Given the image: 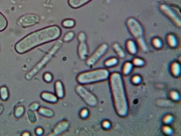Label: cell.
<instances>
[{
  "label": "cell",
  "mask_w": 181,
  "mask_h": 136,
  "mask_svg": "<svg viewBox=\"0 0 181 136\" xmlns=\"http://www.w3.org/2000/svg\"><path fill=\"white\" fill-rule=\"evenodd\" d=\"M61 33L59 26L46 27L30 33L18 42L15 45V50L19 53H26L38 46L59 39Z\"/></svg>",
  "instance_id": "6da1fadb"
},
{
  "label": "cell",
  "mask_w": 181,
  "mask_h": 136,
  "mask_svg": "<svg viewBox=\"0 0 181 136\" xmlns=\"http://www.w3.org/2000/svg\"><path fill=\"white\" fill-rule=\"evenodd\" d=\"M110 84L116 110L118 114L124 116L128 111V105L121 76L113 73L110 76Z\"/></svg>",
  "instance_id": "7a4b0ae2"
},
{
  "label": "cell",
  "mask_w": 181,
  "mask_h": 136,
  "mask_svg": "<svg viewBox=\"0 0 181 136\" xmlns=\"http://www.w3.org/2000/svg\"><path fill=\"white\" fill-rule=\"evenodd\" d=\"M109 76V73L106 69H96L79 73L77 80L78 83L84 85L104 81L108 79Z\"/></svg>",
  "instance_id": "3957f363"
},
{
  "label": "cell",
  "mask_w": 181,
  "mask_h": 136,
  "mask_svg": "<svg viewBox=\"0 0 181 136\" xmlns=\"http://www.w3.org/2000/svg\"><path fill=\"white\" fill-rule=\"evenodd\" d=\"M62 42L60 41L57 42L54 46L51 49L50 52L47 54L42 59L41 61L35 67L29 72L27 75V79H30L37 73L43 68V67L50 61L55 53L59 50L60 47L62 46Z\"/></svg>",
  "instance_id": "277c9868"
},
{
  "label": "cell",
  "mask_w": 181,
  "mask_h": 136,
  "mask_svg": "<svg viewBox=\"0 0 181 136\" xmlns=\"http://www.w3.org/2000/svg\"><path fill=\"white\" fill-rule=\"evenodd\" d=\"M75 90L78 94L88 105L91 107L97 105L98 101L96 97L82 85L78 86L76 87Z\"/></svg>",
  "instance_id": "5b68a950"
},
{
  "label": "cell",
  "mask_w": 181,
  "mask_h": 136,
  "mask_svg": "<svg viewBox=\"0 0 181 136\" xmlns=\"http://www.w3.org/2000/svg\"><path fill=\"white\" fill-rule=\"evenodd\" d=\"M127 25L132 34L136 39H138L140 44L144 43L142 37L143 32L142 26L138 22L133 19H129L127 22Z\"/></svg>",
  "instance_id": "8992f818"
},
{
  "label": "cell",
  "mask_w": 181,
  "mask_h": 136,
  "mask_svg": "<svg viewBox=\"0 0 181 136\" xmlns=\"http://www.w3.org/2000/svg\"><path fill=\"white\" fill-rule=\"evenodd\" d=\"M108 46L106 44L100 46L87 59L86 64L89 66H92L97 63L106 53Z\"/></svg>",
  "instance_id": "52a82bcc"
},
{
  "label": "cell",
  "mask_w": 181,
  "mask_h": 136,
  "mask_svg": "<svg viewBox=\"0 0 181 136\" xmlns=\"http://www.w3.org/2000/svg\"><path fill=\"white\" fill-rule=\"evenodd\" d=\"M40 17L36 14H27L23 16L18 20L17 24L19 26L25 28L35 25L39 23Z\"/></svg>",
  "instance_id": "ba28073f"
},
{
  "label": "cell",
  "mask_w": 181,
  "mask_h": 136,
  "mask_svg": "<svg viewBox=\"0 0 181 136\" xmlns=\"http://www.w3.org/2000/svg\"><path fill=\"white\" fill-rule=\"evenodd\" d=\"M79 44L78 46V54L80 59L85 60L89 54V48L86 41H79Z\"/></svg>",
  "instance_id": "9c48e42d"
},
{
  "label": "cell",
  "mask_w": 181,
  "mask_h": 136,
  "mask_svg": "<svg viewBox=\"0 0 181 136\" xmlns=\"http://www.w3.org/2000/svg\"><path fill=\"white\" fill-rule=\"evenodd\" d=\"M163 12L165 13L167 16L168 17L172 20L178 26H180L181 21L176 16L175 13L173 12L170 9L168 8H167L164 6L161 9Z\"/></svg>",
  "instance_id": "30bf717a"
},
{
  "label": "cell",
  "mask_w": 181,
  "mask_h": 136,
  "mask_svg": "<svg viewBox=\"0 0 181 136\" xmlns=\"http://www.w3.org/2000/svg\"><path fill=\"white\" fill-rule=\"evenodd\" d=\"M41 97L44 101L52 104L56 103L59 99L56 94L46 91L41 94Z\"/></svg>",
  "instance_id": "8fae6325"
},
{
  "label": "cell",
  "mask_w": 181,
  "mask_h": 136,
  "mask_svg": "<svg viewBox=\"0 0 181 136\" xmlns=\"http://www.w3.org/2000/svg\"><path fill=\"white\" fill-rule=\"evenodd\" d=\"M69 126L68 123L66 121H63L59 123L55 127L54 129L51 133V135H56L60 134L64 132L68 128Z\"/></svg>",
  "instance_id": "7c38bea8"
},
{
  "label": "cell",
  "mask_w": 181,
  "mask_h": 136,
  "mask_svg": "<svg viewBox=\"0 0 181 136\" xmlns=\"http://www.w3.org/2000/svg\"><path fill=\"white\" fill-rule=\"evenodd\" d=\"M56 95L58 98L62 99L64 97V89L63 83L60 81H57L55 84Z\"/></svg>",
  "instance_id": "4fadbf2b"
},
{
  "label": "cell",
  "mask_w": 181,
  "mask_h": 136,
  "mask_svg": "<svg viewBox=\"0 0 181 136\" xmlns=\"http://www.w3.org/2000/svg\"><path fill=\"white\" fill-rule=\"evenodd\" d=\"M92 0H68V4L71 8H78L85 5Z\"/></svg>",
  "instance_id": "5bb4252c"
},
{
  "label": "cell",
  "mask_w": 181,
  "mask_h": 136,
  "mask_svg": "<svg viewBox=\"0 0 181 136\" xmlns=\"http://www.w3.org/2000/svg\"><path fill=\"white\" fill-rule=\"evenodd\" d=\"M62 26L66 29H71L74 27L76 22L72 19H67L63 20L62 22Z\"/></svg>",
  "instance_id": "9a60e30c"
},
{
  "label": "cell",
  "mask_w": 181,
  "mask_h": 136,
  "mask_svg": "<svg viewBox=\"0 0 181 136\" xmlns=\"http://www.w3.org/2000/svg\"><path fill=\"white\" fill-rule=\"evenodd\" d=\"M38 112L40 114L46 117H52L54 115V112L52 110L43 107L39 108Z\"/></svg>",
  "instance_id": "2e32d148"
},
{
  "label": "cell",
  "mask_w": 181,
  "mask_h": 136,
  "mask_svg": "<svg viewBox=\"0 0 181 136\" xmlns=\"http://www.w3.org/2000/svg\"><path fill=\"white\" fill-rule=\"evenodd\" d=\"M127 48L129 53L132 54H135L137 52V46L132 40H129L127 42Z\"/></svg>",
  "instance_id": "e0dca14e"
},
{
  "label": "cell",
  "mask_w": 181,
  "mask_h": 136,
  "mask_svg": "<svg viewBox=\"0 0 181 136\" xmlns=\"http://www.w3.org/2000/svg\"><path fill=\"white\" fill-rule=\"evenodd\" d=\"M167 41L169 46L172 48L176 47L177 45V40L176 37L172 35H168L167 38Z\"/></svg>",
  "instance_id": "ac0fdd59"
},
{
  "label": "cell",
  "mask_w": 181,
  "mask_h": 136,
  "mask_svg": "<svg viewBox=\"0 0 181 136\" xmlns=\"http://www.w3.org/2000/svg\"><path fill=\"white\" fill-rule=\"evenodd\" d=\"M75 33L73 31H69L64 35L63 38V41L65 43L70 42L74 39Z\"/></svg>",
  "instance_id": "d6986e66"
},
{
  "label": "cell",
  "mask_w": 181,
  "mask_h": 136,
  "mask_svg": "<svg viewBox=\"0 0 181 136\" xmlns=\"http://www.w3.org/2000/svg\"><path fill=\"white\" fill-rule=\"evenodd\" d=\"M0 97L2 100L6 101L9 97V93L7 88L5 86H2L0 89Z\"/></svg>",
  "instance_id": "ffe728a7"
},
{
  "label": "cell",
  "mask_w": 181,
  "mask_h": 136,
  "mask_svg": "<svg viewBox=\"0 0 181 136\" xmlns=\"http://www.w3.org/2000/svg\"><path fill=\"white\" fill-rule=\"evenodd\" d=\"M7 25L8 22L6 19L0 12V32L5 30Z\"/></svg>",
  "instance_id": "44dd1931"
},
{
  "label": "cell",
  "mask_w": 181,
  "mask_h": 136,
  "mask_svg": "<svg viewBox=\"0 0 181 136\" xmlns=\"http://www.w3.org/2000/svg\"><path fill=\"white\" fill-rule=\"evenodd\" d=\"M172 73L175 76H178L179 75L180 71V65L176 62L174 63L171 66Z\"/></svg>",
  "instance_id": "7402d4cb"
},
{
  "label": "cell",
  "mask_w": 181,
  "mask_h": 136,
  "mask_svg": "<svg viewBox=\"0 0 181 136\" xmlns=\"http://www.w3.org/2000/svg\"><path fill=\"white\" fill-rule=\"evenodd\" d=\"M133 68V64L130 62H127L124 64L123 68V72L124 74H129L131 72Z\"/></svg>",
  "instance_id": "603a6c76"
},
{
  "label": "cell",
  "mask_w": 181,
  "mask_h": 136,
  "mask_svg": "<svg viewBox=\"0 0 181 136\" xmlns=\"http://www.w3.org/2000/svg\"><path fill=\"white\" fill-rule=\"evenodd\" d=\"M118 63V60L115 58H113L107 60L105 62L104 64L107 67H111L115 66Z\"/></svg>",
  "instance_id": "cb8c5ba5"
},
{
  "label": "cell",
  "mask_w": 181,
  "mask_h": 136,
  "mask_svg": "<svg viewBox=\"0 0 181 136\" xmlns=\"http://www.w3.org/2000/svg\"><path fill=\"white\" fill-rule=\"evenodd\" d=\"M113 47L120 57H125V53L118 44H115L114 45Z\"/></svg>",
  "instance_id": "d4e9b609"
},
{
  "label": "cell",
  "mask_w": 181,
  "mask_h": 136,
  "mask_svg": "<svg viewBox=\"0 0 181 136\" xmlns=\"http://www.w3.org/2000/svg\"><path fill=\"white\" fill-rule=\"evenodd\" d=\"M43 79L47 83H50L53 80V76L51 73L46 72L44 75Z\"/></svg>",
  "instance_id": "484cf974"
},
{
  "label": "cell",
  "mask_w": 181,
  "mask_h": 136,
  "mask_svg": "<svg viewBox=\"0 0 181 136\" xmlns=\"http://www.w3.org/2000/svg\"><path fill=\"white\" fill-rule=\"evenodd\" d=\"M153 45L155 48H160L162 46V42L161 40L158 38H155L153 41Z\"/></svg>",
  "instance_id": "4316f807"
},
{
  "label": "cell",
  "mask_w": 181,
  "mask_h": 136,
  "mask_svg": "<svg viewBox=\"0 0 181 136\" xmlns=\"http://www.w3.org/2000/svg\"><path fill=\"white\" fill-rule=\"evenodd\" d=\"M24 112V108L23 107L20 106L17 108L15 110V116L17 117H20L23 114Z\"/></svg>",
  "instance_id": "83f0119b"
},
{
  "label": "cell",
  "mask_w": 181,
  "mask_h": 136,
  "mask_svg": "<svg viewBox=\"0 0 181 136\" xmlns=\"http://www.w3.org/2000/svg\"><path fill=\"white\" fill-rule=\"evenodd\" d=\"M89 115V111L88 109L84 108L80 111V115L82 119H86L88 117Z\"/></svg>",
  "instance_id": "f1b7e54d"
},
{
  "label": "cell",
  "mask_w": 181,
  "mask_h": 136,
  "mask_svg": "<svg viewBox=\"0 0 181 136\" xmlns=\"http://www.w3.org/2000/svg\"><path fill=\"white\" fill-rule=\"evenodd\" d=\"M133 64L137 66H142L143 65L144 62L142 59L139 58H136L134 60Z\"/></svg>",
  "instance_id": "f546056e"
},
{
  "label": "cell",
  "mask_w": 181,
  "mask_h": 136,
  "mask_svg": "<svg viewBox=\"0 0 181 136\" xmlns=\"http://www.w3.org/2000/svg\"><path fill=\"white\" fill-rule=\"evenodd\" d=\"M171 97L174 100H178L179 99V95L176 91H173L171 93Z\"/></svg>",
  "instance_id": "4dcf8cb0"
},
{
  "label": "cell",
  "mask_w": 181,
  "mask_h": 136,
  "mask_svg": "<svg viewBox=\"0 0 181 136\" xmlns=\"http://www.w3.org/2000/svg\"><path fill=\"white\" fill-rule=\"evenodd\" d=\"M173 117L171 115H167L165 117L164 119V122L165 123L168 124L170 123L173 120Z\"/></svg>",
  "instance_id": "1f68e13d"
},
{
  "label": "cell",
  "mask_w": 181,
  "mask_h": 136,
  "mask_svg": "<svg viewBox=\"0 0 181 136\" xmlns=\"http://www.w3.org/2000/svg\"><path fill=\"white\" fill-rule=\"evenodd\" d=\"M164 132L167 134H171L172 133V130L170 127L167 126H165L163 128Z\"/></svg>",
  "instance_id": "d6a6232c"
},
{
  "label": "cell",
  "mask_w": 181,
  "mask_h": 136,
  "mask_svg": "<svg viewBox=\"0 0 181 136\" xmlns=\"http://www.w3.org/2000/svg\"><path fill=\"white\" fill-rule=\"evenodd\" d=\"M141 80V78L139 76L136 75L132 79V82L135 84H138L140 83Z\"/></svg>",
  "instance_id": "836d02e7"
},
{
  "label": "cell",
  "mask_w": 181,
  "mask_h": 136,
  "mask_svg": "<svg viewBox=\"0 0 181 136\" xmlns=\"http://www.w3.org/2000/svg\"><path fill=\"white\" fill-rule=\"evenodd\" d=\"M102 126L103 127L106 129H108L110 128V122L108 121H104L103 122Z\"/></svg>",
  "instance_id": "e575fe53"
},
{
  "label": "cell",
  "mask_w": 181,
  "mask_h": 136,
  "mask_svg": "<svg viewBox=\"0 0 181 136\" xmlns=\"http://www.w3.org/2000/svg\"><path fill=\"white\" fill-rule=\"evenodd\" d=\"M36 133L38 135H41L43 133V130L41 127L38 128L36 130Z\"/></svg>",
  "instance_id": "d590c367"
},
{
  "label": "cell",
  "mask_w": 181,
  "mask_h": 136,
  "mask_svg": "<svg viewBox=\"0 0 181 136\" xmlns=\"http://www.w3.org/2000/svg\"><path fill=\"white\" fill-rule=\"evenodd\" d=\"M39 107V105L37 104H33L31 105L30 107V108L31 110H36L38 108V107Z\"/></svg>",
  "instance_id": "8d00e7d4"
},
{
  "label": "cell",
  "mask_w": 181,
  "mask_h": 136,
  "mask_svg": "<svg viewBox=\"0 0 181 136\" xmlns=\"http://www.w3.org/2000/svg\"><path fill=\"white\" fill-rule=\"evenodd\" d=\"M3 107L0 105V114L3 112Z\"/></svg>",
  "instance_id": "74e56055"
}]
</instances>
